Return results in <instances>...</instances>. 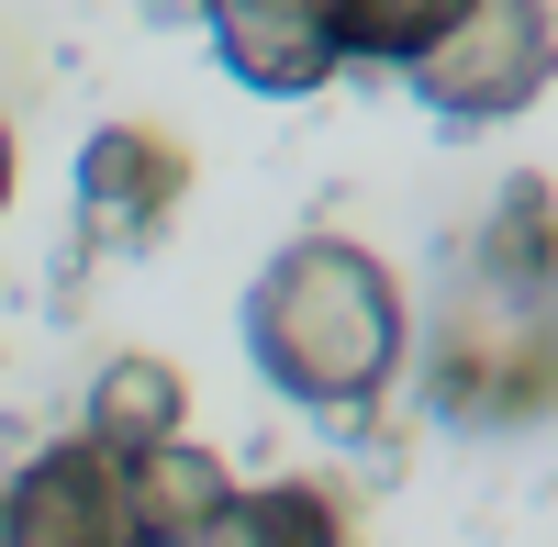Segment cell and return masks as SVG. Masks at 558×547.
I'll return each mask as SVG.
<instances>
[{"instance_id": "11", "label": "cell", "mask_w": 558, "mask_h": 547, "mask_svg": "<svg viewBox=\"0 0 558 547\" xmlns=\"http://www.w3.org/2000/svg\"><path fill=\"white\" fill-rule=\"evenodd\" d=\"M223 514H235V536L246 547H347V514H336V491H324V481H235V503H223Z\"/></svg>"}, {"instance_id": "9", "label": "cell", "mask_w": 558, "mask_h": 547, "mask_svg": "<svg viewBox=\"0 0 558 547\" xmlns=\"http://www.w3.org/2000/svg\"><path fill=\"white\" fill-rule=\"evenodd\" d=\"M470 0H336V57L357 68H413Z\"/></svg>"}, {"instance_id": "1", "label": "cell", "mask_w": 558, "mask_h": 547, "mask_svg": "<svg viewBox=\"0 0 558 547\" xmlns=\"http://www.w3.org/2000/svg\"><path fill=\"white\" fill-rule=\"evenodd\" d=\"M402 336H413V313H402L391 257H368L347 235L279 246L257 268V291H246L257 369L291 402H313V414H368L391 391V369H402Z\"/></svg>"}, {"instance_id": "12", "label": "cell", "mask_w": 558, "mask_h": 547, "mask_svg": "<svg viewBox=\"0 0 558 547\" xmlns=\"http://www.w3.org/2000/svg\"><path fill=\"white\" fill-rule=\"evenodd\" d=\"M12 179H23V146H12V123H0V212H12Z\"/></svg>"}, {"instance_id": "7", "label": "cell", "mask_w": 558, "mask_h": 547, "mask_svg": "<svg viewBox=\"0 0 558 547\" xmlns=\"http://www.w3.org/2000/svg\"><path fill=\"white\" fill-rule=\"evenodd\" d=\"M191 436V380L168 369V357H112L101 380H89V447H112V459H146V447Z\"/></svg>"}, {"instance_id": "3", "label": "cell", "mask_w": 558, "mask_h": 547, "mask_svg": "<svg viewBox=\"0 0 558 547\" xmlns=\"http://www.w3.org/2000/svg\"><path fill=\"white\" fill-rule=\"evenodd\" d=\"M547 402V291H502L481 280L470 302L447 313L436 347V414L458 425H514Z\"/></svg>"}, {"instance_id": "10", "label": "cell", "mask_w": 558, "mask_h": 547, "mask_svg": "<svg viewBox=\"0 0 558 547\" xmlns=\"http://www.w3.org/2000/svg\"><path fill=\"white\" fill-rule=\"evenodd\" d=\"M481 280H502V291H547L558 280V202H547V179H514V191H502Z\"/></svg>"}, {"instance_id": "8", "label": "cell", "mask_w": 558, "mask_h": 547, "mask_svg": "<svg viewBox=\"0 0 558 547\" xmlns=\"http://www.w3.org/2000/svg\"><path fill=\"white\" fill-rule=\"evenodd\" d=\"M223 491H235V470H223L213 447H191V436H168V447H146V459H123L134 536H191L202 514H223Z\"/></svg>"}, {"instance_id": "5", "label": "cell", "mask_w": 558, "mask_h": 547, "mask_svg": "<svg viewBox=\"0 0 558 547\" xmlns=\"http://www.w3.org/2000/svg\"><path fill=\"white\" fill-rule=\"evenodd\" d=\"M202 23H213V57L246 89H268V101H302V89H324L347 68L336 0H202Z\"/></svg>"}, {"instance_id": "13", "label": "cell", "mask_w": 558, "mask_h": 547, "mask_svg": "<svg viewBox=\"0 0 558 547\" xmlns=\"http://www.w3.org/2000/svg\"><path fill=\"white\" fill-rule=\"evenodd\" d=\"M134 547H191V536H134Z\"/></svg>"}, {"instance_id": "6", "label": "cell", "mask_w": 558, "mask_h": 547, "mask_svg": "<svg viewBox=\"0 0 558 547\" xmlns=\"http://www.w3.org/2000/svg\"><path fill=\"white\" fill-rule=\"evenodd\" d=\"M179 191H191V157H179L157 123H101V134L78 146V202H89V223H157Z\"/></svg>"}, {"instance_id": "4", "label": "cell", "mask_w": 558, "mask_h": 547, "mask_svg": "<svg viewBox=\"0 0 558 547\" xmlns=\"http://www.w3.org/2000/svg\"><path fill=\"white\" fill-rule=\"evenodd\" d=\"M0 547H134L123 459L89 436H57L45 459H23V481L0 491Z\"/></svg>"}, {"instance_id": "2", "label": "cell", "mask_w": 558, "mask_h": 547, "mask_svg": "<svg viewBox=\"0 0 558 547\" xmlns=\"http://www.w3.org/2000/svg\"><path fill=\"white\" fill-rule=\"evenodd\" d=\"M547 57H558L547 0H470L402 78H413V101L447 112V123H514L525 101H547Z\"/></svg>"}]
</instances>
